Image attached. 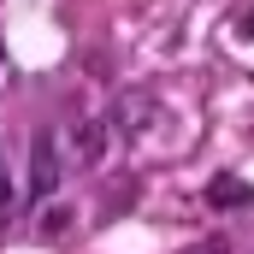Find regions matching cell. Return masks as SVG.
Listing matches in <instances>:
<instances>
[{"mask_svg":"<svg viewBox=\"0 0 254 254\" xmlns=\"http://www.w3.org/2000/svg\"><path fill=\"white\" fill-rule=\"evenodd\" d=\"M101 142H107L101 125H95V119H83V113H71V119L60 125V136H54V148H65V160H71V166H95V160H101Z\"/></svg>","mask_w":254,"mask_h":254,"instance_id":"obj_1","label":"cell"},{"mask_svg":"<svg viewBox=\"0 0 254 254\" xmlns=\"http://www.w3.org/2000/svg\"><path fill=\"white\" fill-rule=\"evenodd\" d=\"M60 154H54V130H36V148H30V195L42 201V195H54L60 184Z\"/></svg>","mask_w":254,"mask_h":254,"instance_id":"obj_2","label":"cell"},{"mask_svg":"<svg viewBox=\"0 0 254 254\" xmlns=\"http://www.w3.org/2000/svg\"><path fill=\"white\" fill-rule=\"evenodd\" d=\"M154 119H160L154 95H125V101H119V130H125V136H148Z\"/></svg>","mask_w":254,"mask_h":254,"instance_id":"obj_3","label":"cell"},{"mask_svg":"<svg viewBox=\"0 0 254 254\" xmlns=\"http://www.w3.org/2000/svg\"><path fill=\"white\" fill-rule=\"evenodd\" d=\"M213 207H243V201H249V184H237V178H231V172H225V178H213Z\"/></svg>","mask_w":254,"mask_h":254,"instance_id":"obj_4","label":"cell"},{"mask_svg":"<svg viewBox=\"0 0 254 254\" xmlns=\"http://www.w3.org/2000/svg\"><path fill=\"white\" fill-rule=\"evenodd\" d=\"M12 219V178H6V154H0V225Z\"/></svg>","mask_w":254,"mask_h":254,"instance_id":"obj_5","label":"cell"},{"mask_svg":"<svg viewBox=\"0 0 254 254\" xmlns=\"http://www.w3.org/2000/svg\"><path fill=\"white\" fill-rule=\"evenodd\" d=\"M201 254H231V249H225V237H207V243H201Z\"/></svg>","mask_w":254,"mask_h":254,"instance_id":"obj_6","label":"cell"}]
</instances>
